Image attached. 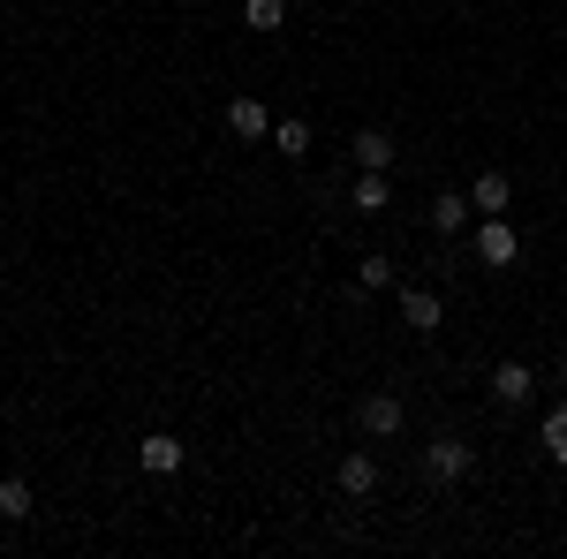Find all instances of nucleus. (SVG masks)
<instances>
[{
  "label": "nucleus",
  "mask_w": 567,
  "mask_h": 559,
  "mask_svg": "<svg viewBox=\"0 0 567 559\" xmlns=\"http://www.w3.org/2000/svg\"><path fill=\"white\" fill-rule=\"evenodd\" d=\"M470 469H477V454H470L462 438H432V446H424V476H432V484H462Z\"/></svg>",
  "instance_id": "nucleus-1"
},
{
  "label": "nucleus",
  "mask_w": 567,
  "mask_h": 559,
  "mask_svg": "<svg viewBox=\"0 0 567 559\" xmlns=\"http://www.w3.org/2000/svg\"><path fill=\"white\" fill-rule=\"evenodd\" d=\"M477 258H484V265H499V272H507V265L523 258V235L507 227V213H499V219H484V227H477Z\"/></svg>",
  "instance_id": "nucleus-2"
},
{
  "label": "nucleus",
  "mask_w": 567,
  "mask_h": 559,
  "mask_svg": "<svg viewBox=\"0 0 567 559\" xmlns=\"http://www.w3.org/2000/svg\"><path fill=\"white\" fill-rule=\"evenodd\" d=\"M439 318H446V302L432 288H401V325H416V333H439Z\"/></svg>",
  "instance_id": "nucleus-3"
},
{
  "label": "nucleus",
  "mask_w": 567,
  "mask_h": 559,
  "mask_svg": "<svg viewBox=\"0 0 567 559\" xmlns=\"http://www.w3.org/2000/svg\"><path fill=\"white\" fill-rule=\"evenodd\" d=\"M355 416H363L371 438H393V431H401V401H393V393H363V408H355Z\"/></svg>",
  "instance_id": "nucleus-4"
},
{
  "label": "nucleus",
  "mask_w": 567,
  "mask_h": 559,
  "mask_svg": "<svg viewBox=\"0 0 567 559\" xmlns=\"http://www.w3.org/2000/svg\"><path fill=\"white\" fill-rule=\"evenodd\" d=\"M136 454H144V469H152V476H175L182 469V438H175V431H152Z\"/></svg>",
  "instance_id": "nucleus-5"
},
{
  "label": "nucleus",
  "mask_w": 567,
  "mask_h": 559,
  "mask_svg": "<svg viewBox=\"0 0 567 559\" xmlns=\"http://www.w3.org/2000/svg\"><path fill=\"white\" fill-rule=\"evenodd\" d=\"M492 393H499L507 408H523L529 393H537V379H529V363H499V371H492Z\"/></svg>",
  "instance_id": "nucleus-6"
},
{
  "label": "nucleus",
  "mask_w": 567,
  "mask_h": 559,
  "mask_svg": "<svg viewBox=\"0 0 567 559\" xmlns=\"http://www.w3.org/2000/svg\"><path fill=\"white\" fill-rule=\"evenodd\" d=\"M470 213H477V205H470V197H454V189H446V197H439V205H432V235H446V242H454V235H462V227H470Z\"/></svg>",
  "instance_id": "nucleus-7"
},
{
  "label": "nucleus",
  "mask_w": 567,
  "mask_h": 559,
  "mask_svg": "<svg viewBox=\"0 0 567 559\" xmlns=\"http://www.w3.org/2000/svg\"><path fill=\"white\" fill-rule=\"evenodd\" d=\"M341 491H349V499H371V491H379V462H371V454H349V462H341Z\"/></svg>",
  "instance_id": "nucleus-8"
},
{
  "label": "nucleus",
  "mask_w": 567,
  "mask_h": 559,
  "mask_svg": "<svg viewBox=\"0 0 567 559\" xmlns=\"http://www.w3.org/2000/svg\"><path fill=\"white\" fill-rule=\"evenodd\" d=\"M470 205H477L484 219H499V213H507V174H499V167H492V174H477V189H470Z\"/></svg>",
  "instance_id": "nucleus-9"
},
{
  "label": "nucleus",
  "mask_w": 567,
  "mask_h": 559,
  "mask_svg": "<svg viewBox=\"0 0 567 559\" xmlns=\"http://www.w3.org/2000/svg\"><path fill=\"white\" fill-rule=\"evenodd\" d=\"M227 130L243 136V144H258L265 136V99H235V106H227Z\"/></svg>",
  "instance_id": "nucleus-10"
},
{
  "label": "nucleus",
  "mask_w": 567,
  "mask_h": 559,
  "mask_svg": "<svg viewBox=\"0 0 567 559\" xmlns=\"http://www.w3.org/2000/svg\"><path fill=\"white\" fill-rule=\"evenodd\" d=\"M355 167H363V174H386L393 167V144L379 130H363V136H355Z\"/></svg>",
  "instance_id": "nucleus-11"
},
{
  "label": "nucleus",
  "mask_w": 567,
  "mask_h": 559,
  "mask_svg": "<svg viewBox=\"0 0 567 559\" xmlns=\"http://www.w3.org/2000/svg\"><path fill=\"white\" fill-rule=\"evenodd\" d=\"M272 152H280V159H303L310 152V122H272Z\"/></svg>",
  "instance_id": "nucleus-12"
},
{
  "label": "nucleus",
  "mask_w": 567,
  "mask_h": 559,
  "mask_svg": "<svg viewBox=\"0 0 567 559\" xmlns=\"http://www.w3.org/2000/svg\"><path fill=\"white\" fill-rule=\"evenodd\" d=\"M243 23L250 31H280L288 23V0H243Z\"/></svg>",
  "instance_id": "nucleus-13"
},
{
  "label": "nucleus",
  "mask_w": 567,
  "mask_h": 559,
  "mask_svg": "<svg viewBox=\"0 0 567 559\" xmlns=\"http://www.w3.org/2000/svg\"><path fill=\"white\" fill-rule=\"evenodd\" d=\"M23 515H31V484L8 476V484H0V521H23Z\"/></svg>",
  "instance_id": "nucleus-14"
},
{
  "label": "nucleus",
  "mask_w": 567,
  "mask_h": 559,
  "mask_svg": "<svg viewBox=\"0 0 567 559\" xmlns=\"http://www.w3.org/2000/svg\"><path fill=\"white\" fill-rule=\"evenodd\" d=\"M349 205H355V213H386V174H363Z\"/></svg>",
  "instance_id": "nucleus-15"
},
{
  "label": "nucleus",
  "mask_w": 567,
  "mask_h": 559,
  "mask_svg": "<svg viewBox=\"0 0 567 559\" xmlns=\"http://www.w3.org/2000/svg\"><path fill=\"white\" fill-rule=\"evenodd\" d=\"M537 438H545V454H553V462H560V469H567V408H553Z\"/></svg>",
  "instance_id": "nucleus-16"
},
{
  "label": "nucleus",
  "mask_w": 567,
  "mask_h": 559,
  "mask_svg": "<svg viewBox=\"0 0 567 559\" xmlns=\"http://www.w3.org/2000/svg\"><path fill=\"white\" fill-rule=\"evenodd\" d=\"M355 288H363V296L393 288V265H386V258H363V265H355Z\"/></svg>",
  "instance_id": "nucleus-17"
},
{
  "label": "nucleus",
  "mask_w": 567,
  "mask_h": 559,
  "mask_svg": "<svg viewBox=\"0 0 567 559\" xmlns=\"http://www.w3.org/2000/svg\"><path fill=\"white\" fill-rule=\"evenodd\" d=\"M560 379H567V355H560Z\"/></svg>",
  "instance_id": "nucleus-18"
}]
</instances>
